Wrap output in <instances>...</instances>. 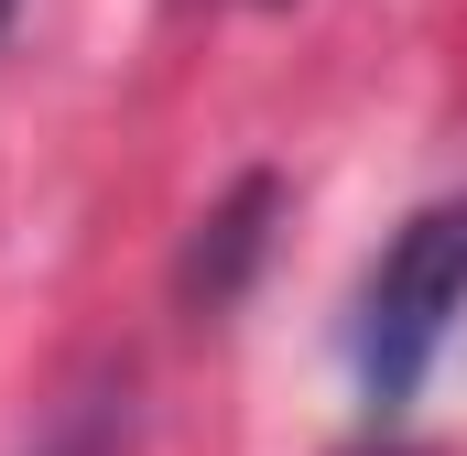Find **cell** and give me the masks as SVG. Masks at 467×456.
<instances>
[{
	"label": "cell",
	"mask_w": 467,
	"mask_h": 456,
	"mask_svg": "<svg viewBox=\"0 0 467 456\" xmlns=\"http://www.w3.org/2000/svg\"><path fill=\"white\" fill-rule=\"evenodd\" d=\"M467 316V196H435L391 228V250L369 261L358 283V326H348V369H358V402L391 424Z\"/></svg>",
	"instance_id": "obj_1"
},
{
	"label": "cell",
	"mask_w": 467,
	"mask_h": 456,
	"mask_svg": "<svg viewBox=\"0 0 467 456\" xmlns=\"http://www.w3.org/2000/svg\"><path fill=\"white\" fill-rule=\"evenodd\" d=\"M272 207H283V185H272V174H250L229 207L196 228V250H185V305H207V316H218L239 283H250V261H261V239H272Z\"/></svg>",
	"instance_id": "obj_2"
},
{
	"label": "cell",
	"mask_w": 467,
	"mask_h": 456,
	"mask_svg": "<svg viewBox=\"0 0 467 456\" xmlns=\"http://www.w3.org/2000/svg\"><path fill=\"white\" fill-rule=\"evenodd\" d=\"M348 456H424V446H402V435H380V446H348Z\"/></svg>",
	"instance_id": "obj_3"
}]
</instances>
